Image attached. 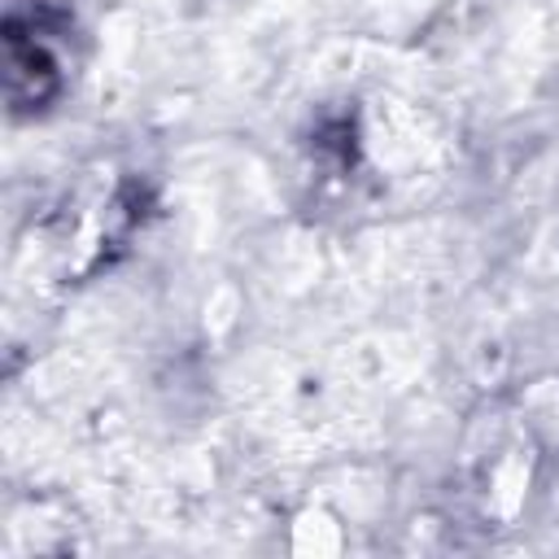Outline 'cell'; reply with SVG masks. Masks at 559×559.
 <instances>
[{"label": "cell", "mask_w": 559, "mask_h": 559, "mask_svg": "<svg viewBox=\"0 0 559 559\" xmlns=\"http://www.w3.org/2000/svg\"><path fill=\"white\" fill-rule=\"evenodd\" d=\"M341 542H336V528L323 520V515H301L297 524V550H314V555H332Z\"/></svg>", "instance_id": "6da1fadb"}]
</instances>
